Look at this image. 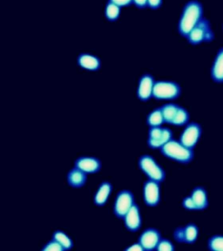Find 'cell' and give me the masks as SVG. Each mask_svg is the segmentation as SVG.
<instances>
[{
    "label": "cell",
    "mask_w": 223,
    "mask_h": 251,
    "mask_svg": "<svg viewBox=\"0 0 223 251\" xmlns=\"http://www.w3.org/2000/svg\"><path fill=\"white\" fill-rule=\"evenodd\" d=\"M203 18V5L198 0H189L186 3L178 23L180 36L187 38L197 24Z\"/></svg>",
    "instance_id": "6da1fadb"
},
{
    "label": "cell",
    "mask_w": 223,
    "mask_h": 251,
    "mask_svg": "<svg viewBox=\"0 0 223 251\" xmlns=\"http://www.w3.org/2000/svg\"><path fill=\"white\" fill-rule=\"evenodd\" d=\"M161 154L172 161H176L180 164H188L194 160L195 153L194 149L187 148L180 141L173 138L167 142L161 149Z\"/></svg>",
    "instance_id": "7a4b0ae2"
},
{
    "label": "cell",
    "mask_w": 223,
    "mask_h": 251,
    "mask_svg": "<svg viewBox=\"0 0 223 251\" xmlns=\"http://www.w3.org/2000/svg\"><path fill=\"white\" fill-rule=\"evenodd\" d=\"M181 94V87L173 80H158L154 83L153 98L156 100H174Z\"/></svg>",
    "instance_id": "3957f363"
},
{
    "label": "cell",
    "mask_w": 223,
    "mask_h": 251,
    "mask_svg": "<svg viewBox=\"0 0 223 251\" xmlns=\"http://www.w3.org/2000/svg\"><path fill=\"white\" fill-rule=\"evenodd\" d=\"M139 169L144 173L150 180L163 182L166 179V171L161 165L157 162L154 157L150 154H143L138 161Z\"/></svg>",
    "instance_id": "277c9868"
},
{
    "label": "cell",
    "mask_w": 223,
    "mask_h": 251,
    "mask_svg": "<svg viewBox=\"0 0 223 251\" xmlns=\"http://www.w3.org/2000/svg\"><path fill=\"white\" fill-rule=\"evenodd\" d=\"M188 43L197 46L203 42H211L215 39V33L212 30L211 24L206 18H202L200 22L196 25L188 37Z\"/></svg>",
    "instance_id": "5b68a950"
},
{
    "label": "cell",
    "mask_w": 223,
    "mask_h": 251,
    "mask_svg": "<svg viewBox=\"0 0 223 251\" xmlns=\"http://www.w3.org/2000/svg\"><path fill=\"white\" fill-rule=\"evenodd\" d=\"M172 130L165 126H149L148 145L149 149H161L163 146L172 140Z\"/></svg>",
    "instance_id": "8992f818"
},
{
    "label": "cell",
    "mask_w": 223,
    "mask_h": 251,
    "mask_svg": "<svg viewBox=\"0 0 223 251\" xmlns=\"http://www.w3.org/2000/svg\"><path fill=\"white\" fill-rule=\"evenodd\" d=\"M134 195L128 189L118 193L114 205V214L119 219H123L134 203Z\"/></svg>",
    "instance_id": "52a82bcc"
},
{
    "label": "cell",
    "mask_w": 223,
    "mask_h": 251,
    "mask_svg": "<svg viewBox=\"0 0 223 251\" xmlns=\"http://www.w3.org/2000/svg\"><path fill=\"white\" fill-rule=\"evenodd\" d=\"M202 133L201 126L197 122H189L180 134L179 141L187 148L194 149L200 141Z\"/></svg>",
    "instance_id": "ba28073f"
},
{
    "label": "cell",
    "mask_w": 223,
    "mask_h": 251,
    "mask_svg": "<svg viewBox=\"0 0 223 251\" xmlns=\"http://www.w3.org/2000/svg\"><path fill=\"white\" fill-rule=\"evenodd\" d=\"M161 182L146 180L143 184V200L147 206L156 207L161 202Z\"/></svg>",
    "instance_id": "9c48e42d"
},
{
    "label": "cell",
    "mask_w": 223,
    "mask_h": 251,
    "mask_svg": "<svg viewBox=\"0 0 223 251\" xmlns=\"http://www.w3.org/2000/svg\"><path fill=\"white\" fill-rule=\"evenodd\" d=\"M154 78L150 74H144L141 75L139 79L137 87V97L141 101H149L153 98V86H154Z\"/></svg>",
    "instance_id": "30bf717a"
},
{
    "label": "cell",
    "mask_w": 223,
    "mask_h": 251,
    "mask_svg": "<svg viewBox=\"0 0 223 251\" xmlns=\"http://www.w3.org/2000/svg\"><path fill=\"white\" fill-rule=\"evenodd\" d=\"M161 234L155 227H148L141 233L138 242L141 243L145 251L156 250L157 245L161 241Z\"/></svg>",
    "instance_id": "8fae6325"
},
{
    "label": "cell",
    "mask_w": 223,
    "mask_h": 251,
    "mask_svg": "<svg viewBox=\"0 0 223 251\" xmlns=\"http://www.w3.org/2000/svg\"><path fill=\"white\" fill-rule=\"evenodd\" d=\"M124 220L125 227L128 231L137 232L140 230L142 224V218H141V208L136 202L133 203L132 208L129 211L126 213Z\"/></svg>",
    "instance_id": "7c38bea8"
},
{
    "label": "cell",
    "mask_w": 223,
    "mask_h": 251,
    "mask_svg": "<svg viewBox=\"0 0 223 251\" xmlns=\"http://www.w3.org/2000/svg\"><path fill=\"white\" fill-rule=\"evenodd\" d=\"M74 167L86 174H96L101 170L102 164L97 157L80 156L75 160Z\"/></svg>",
    "instance_id": "4fadbf2b"
},
{
    "label": "cell",
    "mask_w": 223,
    "mask_h": 251,
    "mask_svg": "<svg viewBox=\"0 0 223 251\" xmlns=\"http://www.w3.org/2000/svg\"><path fill=\"white\" fill-rule=\"evenodd\" d=\"M77 64L82 69L91 72H96L100 69L101 61L100 59L90 53H80L77 58Z\"/></svg>",
    "instance_id": "5bb4252c"
},
{
    "label": "cell",
    "mask_w": 223,
    "mask_h": 251,
    "mask_svg": "<svg viewBox=\"0 0 223 251\" xmlns=\"http://www.w3.org/2000/svg\"><path fill=\"white\" fill-rule=\"evenodd\" d=\"M113 191V185L108 180H104L99 186L94 197V202L98 207L106 205L109 198L110 194Z\"/></svg>",
    "instance_id": "9a60e30c"
},
{
    "label": "cell",
    "mask_w": 223,
    "mask_h": 251,
    "mask_svg": "<svg viewBox=\"0 0 223 251\" xmlns=\"http://www.w3.org/2000/svg\"><path fill=\"white\" fill-rule=\"evenodd\" d=\"M67 183L74 188H80L84 187L87 180V174L78 168H73L67 173Z\"/></svg>",
    "instance_id": "2e32d148"
},
{
    "label": "cell",
    "mask_w": 223,
    "mask_h": 251,
    "mask_svg": "<svg viewBox=\"0 0 223 251\" xmlns=\"http://www.w3.org/2000/svg\"><path fill=\"white\" fill-rule=\"evenodd\" d=\"M211 78L216 83H223V47L220 48L210 70Z\"/></svg>",
    "instance_id": "e0dca14e"
},
{
    "label": "cell",
    "mask_w": 223,
    "mask_h": 251,
    "mask_svg": "<svg viewBox=\"0 0 223 251\" xmlns=\"http://www.w3.org/2000/svg\"><path fill=\"white\" fill-rule=\"evenodd\" d=\"M193 200L196 202L197 209L202 211L205 210L208 207V192L206 188L202 186H197L195 188H193L191 195Z\"/></svg>",
    "instance_id": "ac0fdd59"
},
{
    "label": "cell",
    "mask_w": 223,
    "mask_h": 251,
    "mask_svg": "<svg viewBox=\"0 0 223 251\" xmlns=\"http://www.w3.org/2000/svg\"><path fill=\"white\" fill-rule=\"evenodd\" d=\"M179 106H180L175 103H168V104H164L163 106H160L163 114L165 123L172 125L173 118L179 109Z\"/></svg>",
    "instance_id": "d6986e66"
},
{
    "label": "cell",
    "mask_w": 223,
    "mask_h": 251,
    "mask_svg": "<svg viewBox=\"0 0 223 251\" xmlns=\"http://www.w3.org/2000/svg\"><path fill=\"white\" fill-rule=\"evenodd\" d=\"M185 227V243L194 244L199 236V227L194 223H189Z\"/></svg>",
    "instance_id": "ffe728a7"
},
{
    "label": "cell",
    "mask_w": 223,
    "mask_h": 251,
    "mask_svg": "<svg viewBox=\"0 0 223 251\" xmlns=\"http://www.w3.org/2000/svg\"><path fill=\"white\" fill-rule=\"evenodd\" d=\"M165 123L161 107H157L149 113L147 117V124L149 126H161Z\"/></svg>",
    "instance_id": "44dd1931"
},
{
    "label": "cell",
    "mask_w": 223,
    "mask_h": 251,
    "mask_svg": "<svg viewBox=\"0 0 223 251\" xmlns=\"http://www.w3.org/2000/svg\"><path fill=\"white\" fill-rule=\"evenodd\" d=\"M122 7L113 2L107 1L105 7V17L110 22H115L120 18Z\"/></svg>",
    "instance_id": "7402d4cb"
},
{
    "label": "cell",
    "mask_w": 223,
    "mask_h": 251,
    "mask_svg": "<svg viewBox=\"0 0 223 251\" xmlns=\"http://www.w3.org/2000/svg\"><path fill=\"white\" fill-rule=\"evenodd\" d=\"M189 120H190V114L188 113V110L183 106H180L175 116L173 118L172 125L175 126H185L189 123Z\"/></svg>",
    "instance_id": "603a6c76"
},
{
    "label": "cell",
    "mask_w": 223,
    "mask_h": 251,
    "mask_svg": "<svg viewBox=\"0 0 223 251\" xmlns=\"http://www.w3.org/2000/svg\"><path fill=\"white\" fill-rule=\"evenodd\" d=\"M52 238L58 241L65 249V251H69L74 247V242L72 238L62 230H55L52 234Z\"/></svg>",
    "instance_id": "cb8c5ba5"
},
{
    "label": "cell",
    "mask_w": 223,
    "mask_h": 251,
    "mask_svg": "<svg viewBox=\"0 0 223 251\" xmlns=\"http://www.w3.org/2000/svg\"><path fill=\"white\" fill-rule=\"evenodd\" d=\"M208 249L211 251H223V235H214L208 240Z\"/></svg>",
    "instance_id": "d4e9b609"
},
{
    "label": "cell",
    "mask_w": 223,
    "mask_h": 251,
    "mask_svg": "<svg viewBox=\"0 0 223 251\" xmlns=\"http://www.w3.org/2000/svg\"><path fill=\"white\" fill-rule=\"evenodd\" d=\"M42 251H64L65 249L63 248L62 245L56 240L52 239L49 242H47L45 246L41 249Z\"/></svg>",
    "instance_id": "484cf974"
},
{
    "label": "cell",
    "mask_w": 223,
    "mask_h": 251,
    "mask_svg": "<svg viewBox=\"0 0 223 251\" xmlns=\"http://www.w3.org/2000/svg\"><path fill=\"white\" fill-rule=\"evenodd\" d=\"M156 250L159 251H173L175 247L170 240L161 238L157 245Z\"/></svg>",
    "instance_id": "4316f807"
},
{
    "label": "cell",
    "mask_w": 223,
    "mask_h": 251,
    "mask_svg": "<svg viewBox=\"0 0 223 251\" xmlns=\"http://www.w3.org/2000/svg\"><path fill=\"white\" fill-rule=\"evenodd\" d=\"M182 207L186 209V210H189V211H196L198 210L197 207H196V204L194 200H193L192 196H186L183 198L182 202H181Z\"/></svg>",
    "instance_id": "83f0119b"
},
{
    "label": "cell",
    "mask_w": 223,
    "mask_h": 251,
    "mask_svg": "<svg viewBox=\"0 0 223 251\" xmlns=\"http://www.w3.org/2000/svg\"><path fill=\"white\" fill-rule=\"evenodd\" d=\"M173 238L176 241L177 243H185V227H178L174 229L173 233Z\"/></svg>",
    "instance_id": "f1b7e54d"
},
{
    "label": "cell",
    "mask_w": 223,
    "mask_h": 251,
    "mask_svg": "<svg viewBox=\"0 0 223 251\" xmlns=\"http://www.w3.org/2000/svg\"><path fill=\"white\" fill-rule=\"evenodd\" d=\"M110 2H113L115 4L119 5L120 7H128L133 4V0H108Z\"/></svg>",
    "instance_id": "f546056e"
},
{
    "label": "cell",
    "mask_w": 223,
    "mask_h": 251,
    "mask_svg": "<svg viewBox=\"0 0 223 251\" xmlns=\"http://www.w3.org/2000/svg\"><path fill=\"white\" fill-rule=\"evenodd\" d=\"M162 1L163 0H148L149 8L152 9V10H157V9L161 7Z\"/></svg>",
    "instance_id": "4dcf8cb0"
},
{
    "label": "cell",
    "mask_w": 223,
    "mask_h": 251,
    "mask_svg": "<svg viewBox=\"0 0 223 251\" xmlns=\"http://www.w3.org/2000/svg\"><path fill=\"white\" fill-rule=\"evenodd\" d=\"M125 251H145L144 250V248L142 247V245H141V243H135L132 244V245H130L129 247L125 248Z\"/></svg>",
    "instance_id": "1f68e13d"
},
{
    "label": "cell",
    "mask_w": 223,
    "mask_h": 251,
    "mask_svg": "<svg viewBox=\"0 0 223 251\" xmlns=\"http://www.w3.org/2000/svg\"><path fill=\"white\" fill-rule=\"evenodd\" d=\"M133 4L139 9H145L149 7L148 0H133Z\"/></svg>",
    "instance_id": "d6a6232c"
}]
</instances>
